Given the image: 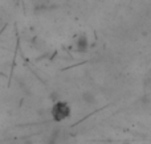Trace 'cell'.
Returning a JSON list of instances; mask_svg holds the SVG:
<instances>
[{
    "label": "cell",
    "instance_id": "7a4b0ae2",
    "mask_svg": "<svg viewBox=\"0 0 151 144\" xmlns=\"http://www.w3.org/2000/svg\"><path fill=\"white\" fill-rule=\"evenodd\" d=\"M76 46H77L78 50H86L89 46V42H88V38H86L85 36H81L77 38V41H76Z\"/></svg>",
    "mask_w": 151,
    "mask_h": 144
},
{
    "label": "cell",
    "instance_id": "6da1fadb",
    "mask_svg": "<svg viewBox=\"0 0 151 144\" xmlns=\"http://www.w3.org/2000/svg\"><path fill=\"white\" fill-rule=\"evenodd\" d=\"M72 114V110H70V106L68 105L66 102H60L55 103L52 107V118L55 119L56 122H63L65 119H68Z\"/></svg>",
    "mask_w": 151,
    "mask_h": 144
}]
</instances>
